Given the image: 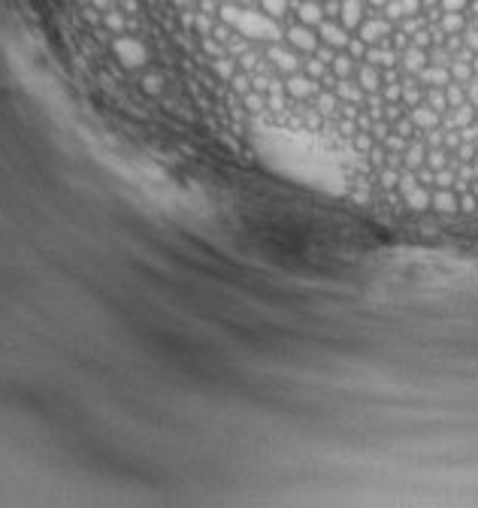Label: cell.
<instances>
[{
    "label": "cell",
    "mask_w": 478,
    "mask_h": 508,
    "mask_svg": "<svg viewBox=\"0 0 478 508\" xmlns=\"http://www.w3.org/2000/svg\"><path fill=\"white\" fill-rule=\"evenodd\" d=\"M284 40L297 54H315V49L321 45V36L315 33V27H306V24H291L284 31Z\"/></svg>",
    "instance_id": "1"
},
{
    "label": "cell",
    "mask_w": 478,
    "mask_h": 508,
    "mask_svg": "<svg viewBox=\"0 0 478 508\" xmlns=\"http://www.w3.org/2000/svg\"><path fill=\"white\" fill-rule=\"evenodd\" d=\"M113 49L124 67H143L145 58H149V54H145V45L140 40H133V36H118L113 43Z\"/></svg>",
    "instance_id": "2"
},
{
    "label": "cell",
    "mask_w": 478,
    "mask_h": 508,
    "mask_svg": "<svg viewBox=\"0 0 478 508\" xmlns=\"http://www.w3.org/2000/svg\"><path fill=\"white\" fill-rule=\"evenodd\" d=\"M266 58H270L273 67L279 70V73H284V76H291V73H300L303 70L300 54L294 52V49H284V45H270V49H266Z\"/></svg>",
    "instance_id": "3"
},
{
    "label": "cell",
    "mask_w": 478,
    "mask_h": 508,
    "mask_svg": "<svg viewBox=\"0 0 478 508\" xmlns=\"http://www.w3.org/2000/svg\"><path fill=\"white\" fill-rule=\"evenodd\" d=\"M318 36H321V43L330 45V49H336V52H345L348 40H352V33H348L339 22H333V18H324V22L318 24Z\"/></svg>",
    "instance_id": "4"
},
{
    "label": "cell",
    "mask_w": 478,
    "mask_h": 508,
    "mask_svg": "<svg viewBox=\"0 0 478 508\" xmlns=\"http://www.w3.org/2000/svg\"><path fill=\"white\" fill-rule=\"evenodd\" d=\"M366 18V0H339V24L348 33L357 31Z\"/></svg>",
    "instance_id": "5"
},
{
    "label": "cell",
    "mask_w": 478,
    "mask_h": 508,
    "mask_svg": "<svg viewBox=\"0 0 478 508\" xmlns=\"http://www.w3.org/2000/svg\"><path fill=\"white\" fill-rule=\"evenodd\" d=\"M321 91V85L315 79H309L306 73H291L288 79H284V94L288 97H294V100H306V97H312V94H318Z\"/></svg>",
    "instance_id": "6"
},
{
    "label": "cell",
    "mask_w": 478,
    "mask_h": 508,
    "mask_svg": "<svg viewBox=\"0 0 478 508\" xmlns=\"http://www.w3.org/2000/svg\"><path fill=\"white\" fill-rule=\"evenodd\" d=\"M406 112H409V118H412V124L418 127V133L436 130V127L442 124V112H436V109H433V106H427V103H418V106L406 109Z\"/></svg>",
    "instance_id": "7"
},
{
    "label": "cell",
    "mask_w": 478,
    "mask_h": 508,
    "mask_svg": "<svg viewBox=\"0 0 478 508\" xmlns=\"http://www.w3.org/2000/svg\"><path fill=\"white\" fill-rule=\"evenodd\" d=\"M427 64H430V52L427 49L409 45L406 52H400V70H403V76H415L418 79V73L424 70Z\"/></svg>",
    "instance_id": "8"
},
{
    "label": "cell",
    "mask_w": 478,
    "mask_h": 508,
    "mask_svg": "<svg viewBox=\"0 0 478 508\" xmlns=\"http://www.w3.org/2000/svg\"><path fill=\"white\" fill-rule=\"evenodd\" d=\"M430 209L439 215H454L461 212V203H457V190L454 188H436L430 194Z\"/></svg>",
    "instance_id": "9"
},
{
    "label": "cell",
    "mask_w": 478,
    "mask_h": 508,
    "mask_svg": "<svg viewBox=\"0 0 478 508\" xmlns=\"http://www.w3.org/2000/svg\"><path fill=\"white\" fill-rule=\"evenodd\" d=\"M424 160H427V142H424V136H415V140H409L406 151H403V170L418 172L424 167Z\"/></svg>",
    "instance_id": "10"
},
{
    "label": "cell",
    "mask_w": 478,
    "mask_h": 508,
    "mask_svg": "<svg viewBox=\"0 0 478 508\" xmlns=\"http://www.w3.org/2000/svg\"><path fill=\"white\" fill-rule=\"evenodd\" d=\"M333 94L342 100V103H348V106H363V100H366V91L357 85L354 79H336Z\"/></svg>",
    "instance_id": "11"
},
{
    "label": "cell",
    "mask_w": 478,
    "mask_h": 508,
    "mask_svg": "<svg viewBox=\"0 0 478 508\" xmlns=\"http://www.w3.org/2000/svg\"><path fill=\"white\" fill-rule=\"evenodd\" d=\"M354 82L366 91V94L382 91V70L372 67V64H366V61H361V64H357V70H354Z\"/></svg>",
    "instance_id": "12"
},
{
    "label": "cell",
    "mask_w": 478,
    "mask_h": 508,
    "mask_svg": "<svg viewBox=\"0 0 478 508\" xmlns=\"http://www.w3.org/2000/svg\"><path fill=\"white\" fill-rule=\"evenodd\" d=\"M418 82H421V85H427V88H445L448 82H454V79H451V70H448V67L427 64V67L418 73Z\"/></svg>",
    "instance_id": "13"
},
{
    "label": "cell",
    "mask_w": 478,
    "mask_h": 508,
    "mask_svg": "<svg viewBox=\"0 0 478 508\" xmlns=\"http://www.w3.org/2000/svg\"><path fill=\"white\" fill-rule=\"evenodd\" d=\"M430 194L433 190H427V185H412L409 190H403V200H406V206L412 209V212H424V209H430Z\"/></svg>",
    "instance_id": "14"
},
{
    "label": "cell",
    "mask_w": 478,
    "mask_h": 508,
    "mask_svg": "<svg viewBox=\"0 0 478 508\" xmlns=\"http://www.w3.org/2000/svg\"><path fill=\"white\" fill-rule=\"evenodd\" d=\"M436 27L445 36H451V33H463L466 27H470V22H466L463 13H442V15H439V22H436Z\"/></svg>",
    "instance_id": "15"
},
{
    "label": "cell",
    "mask_w": 478,
    "mask_h": 508,
    "mask_svg": "<svg viewBox=\"0 0 478 508\" xmlns=\"http://www.w3.org/2000/svg\"><path fill=\"white\" fill-rule=\"evenodd\" d=\"M354 70H357V61L348 52H336V58L330 61V73H333L336 79H352Z\"/></svg>",
    "instance_id": "16"
},
{
    "label": "cell",
    "mask_w": 478,
    "mask_h": 508,
    "mask_svg": "<svg viewBox=\"0 0 478 508\" xmlns=\"http://www.w3.org/2000/svg\"><path fill=\"white\" fill-rule=\"evenodd\" d=\"M448 154L451 151H445L442 145H436V149H427V160H424V167H430V170H445V167H451V160H448Z\"/></svg>",
    "instance_id": "17"
},
{
    "label": "cell",
    "mask_w": 478,
    "mask_h": 508,
    "mask_svg": "<svg viewBox=\"0 0 478 508\" xmlns=\"http://www.w3.org/2000/svg\"><path fill=\"white\" fill-rule=\"evenodd\" d=\"M424 103L433 106L436 112H448V100H445V88H424Z\"/></svg>",
    "instance_id": "18"
},
{
    "label": "cell",
    "mask_w": 478,
    "mask_h": 508,
    "mask_svg": "<svg viewBox=\"0 0 478 508\" xmlns=\"http://www.w3.org/2000/svg\"><path fill=\"white\" fill-rule=\"evenodd\" d=\"M445 100H448V109L466 103V85H461V82H448V85H445Z\"/></svg>",
    "instance_id": "19"
},
{
    "label": "cell",
    "mask_w": 478,
    "mask_h": 508,
    "mask_svg": "<svg viewBox=\"0 0 478 508\" xmlns=\"http://www.w3.org/2000/svg\"><path fill=\"white\" fill-rule=\"evenodd\" d=\"M391 130H393V133H400V136H406V140H415V136H418V127H415V124H412V118H409V112H406V115H403V118H397V121H393V124H391Z\"/></svg>",
    "instance_id": "20"
},
{
    "label": "cell",
    "mask_w": 478,
    "mask_h": 508,
    "mask_svg": "<svg viewBox=\"0 0 478 508\" xmlns=\"http://www.w3.org/2000/svg\"><path fill=\"white\" fill-rule=\"evenodd\" d=\"M379 181H382V188L393 190V188L400 185V170H397V167H388V163H384V167L379 170Z\"/></svg>",
    "instance_id": "21"
},
{
    "label": "cell",
    "mask_w": 478,
    "mask_h": 508,
    "mask_svg": "<svg viewBox=\"0 0 478 508\" xmlns=\"http://www.w3.org/2000/svg\"><path fill=\"white\" fill-rule=\"evenodd\" d=\"M457 203H461V212L463 215H475L478 212V197H475L472 188L463 190V194H457Z\"/></svg>",
    "instance_id": "22"
},
{
    "label": "cell",
    "mask_w": 478,
    "mask_h": 508,
    "mask_svg": "<svg viewBox=\"0 0 478 508\" xmlns=\"http://www.w3.org/2000/svg\"><path fill=\"white\" fill-rule=\"evenodd\" d=\"M382 145H384L388 151H393V154H403V151H406V145H409V140H406V136H400V133H393V130H391L388 136H384V142H382Z\"/></svg>",
    "instance_id": "23"
},
{
    "label": "cell",
    "mask_w": 478,
    "mask_h": 508,
    "mask_svg": "<svg viewBox=\"0 0 478 508\" xmlns=\"http://www.w3.org/2000/svg\"><path fill=\"white\" fill-rule=\"evenodd\" d=\"M454 181H457V170L454 167H445V170H436L433 188H454Z\"/></svg>",
    "instance_id": "24"
},
{
    "label": "cell",
    "mask_w": 478,
    "mask_h": 508,
    "mask_svg": "<svg viewBox=\"0 0 478 508\" xmlns=\"http://www.w3.org/2000/svg\"><path fill=\"white\" fill-rule=\"evenodd\" d=\"M242 103H245L248 112H254V115H257V112H263V109H266V100H263L261 94H254V91H248V94H242Z\"/></svg>",
    "instance_id": "25"
},
{
    "label": "cell",
    "mask_w": 478,
    "mask_h": 508,
    "mask_svg": "<svg viewBox=\"0 0 478 508\" xmlns=\"http://www.w3.org/2000/svg\"><path fill=\"white\" fill-rule=\"evenodd\" d=\"M143 91H145V94H161V91H164V79L154 76V73H145V76H143Z\"/></svg>",
    "instance_id": "26"
},
{
    "label": "cell",
    "mask_w": 478,
    "mask_h": 508,
    "mask_svg": "<svg viewBox=\"0 0 478 508\" xmlns=\"http://www.w3.org/2000/svg\"><path fill=\"white\" fill-rule=\"evenodd\" d=\"M461 142H463V133L461 130H445V136H442V149L445 151L454 154L457 149H461Z\"/></svg>",
    "instance_id": "27"
},
{
    "label": "cell",
    "mask_w": 478,
    "mask_h": 508,
    "mask_svg": "<svg viewBox=\"0 0 478 508\" xmlns=\"http://www.w3.org/2000/svg\"><path fill=\"white\" fill-rule=\"evenodd\" d=\"M336 100H339V97L333 94V91H318V109H321V112H333V109H336Z\"/></svg>",
    "instance_id": "28"
},
{
    "label": "cell",
    "mask_w": 478,
    "mask_h": 508,
    "mask_svg": "<svg viewBox=\"0 0 478 508\" xmlns=\"http://www.w3.org/2000/svg\"><path fill=\"white\" fill-rule=\"evenodd\" d=\"M231 82H233V88L239 91V94H248V91H252V79H248L245 73H239V76H233Z\"/></svg>",
    "instance_id": "29"
},
{
    "label": "cell",
    "mask_w": 478,
    "mask_h": 508,
    "mask_svg": "<svg viewBox=\"0 0 478 508\" xmlns=\"http://www.w3.org/2000/svg\"><path fill=\"white\" fill-rule=\"evenodd\" d=\"M466 100H470V103L478 109V76L472 82H466Z\"/></svg>",
    "instance_id": "30"
},
{
    "label": "cell",
    "mask_w": 478,
    "mask_h": 508,
    "mask_svg": "<svg viewBox=\"0 0 478 508\" xmlns=\"http://www.w3.org/2000/svg\"><path fill=\"white\" fill-rule=\"evenodd\" d=\"M388 0H366V9H384Z\"/></svg>",
    "instance_id": "31"
},
{
    "label": "cell",
    "mask_w": 478,
    "mask_h": 508,
    "mask_svg": "<svg viewBox=\"0 0 478 508\" xmlns=\"http://www.w3.org/2000/svg\"><path fill=\"white\" fill-rule=\"evenodd\" d=\"M472 172H475V179H478V154L472 158Z\"/></svg>",
    "instance_id": "32"
},
{
    "label": "cell",
    "mask_w": 478,
    "mask_h": 508,
    "mask_svg": "<svg viewBox=\"0 0 478 508\" xmlns=\"http://www.w3.org/2000/svg\"><path fill=\"white\" fill-rule=\"evenodd\" d=\"M472 67H475V76H478V54H475V58H472Z\"/></svg>",
    "instance_id": "33"
},
{
    "label": "cell",
    "mask_w": 478,
    "mask_h": 508,
    "mask_svg": "<svg viewBox=\"0 0 478 508\" xmlns=\"http://www.w3.org/2000/svg\"><path fill=\"white\" fill-rule=\"evenodd\" d=\"M472 190H475V197H478V179L472 181Z\"/></svg>",
    "instance_id": "34"
},
{
    "label": "cell",
    "mask_w": 478,
    "mask_h": 508,
    "mask_svg": "<svg viewBox=\"0 0 478 508\" xmlns=\"http://www.w3.org/2000/svg\"><path fill=\"white\" fill-rule=\"evenodd\" d=\"M472 142H475V149H478V136H475V140H472Z\"/></svg>",
    "instance_id": "35"
}]
</instances>
